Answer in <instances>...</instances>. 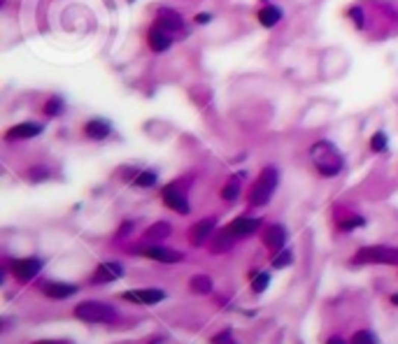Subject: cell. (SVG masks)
<instances>
[{
	"label": "cell",
	"instance_id": "cell-1",
	"mask_svg": "<svg viewBox=\"0 0 398 344\" xmlns=\"http://www.w3.org/2000/svg\"><path fill=\"white\" fill-rule=\"evenodd\" d=\"M310 159L315 163L317 172L321 177H335L340 170H343V153L335 144L321 140V142H315L310 147Z\"/></svg>",
	"mask_w": 398,
	"mask_h": 344
},
{
	"label": "cell",
	"instance_id": "cell-2",
	"mask_svg": "<svg viewBox=\"0 0 398 344\" xmlns=\"http://www.w3.org/2000/svg\"><path fill=\"white\" fill-rule=\"evenodd\" d=\"M75 317L86 323H110L116 319V309L98 300H84L75 307Z\"/></svg>",
	"mask_w": 398,
	"mask_h": 344
},
{
	"label": "cell",
	"instance_id": "cell-3",
	"mask_svg": "<svg viewBox=\"0 0 398 344\" xmlns=\"http://www.w3.org/2000/svg\"><path fill=\"white\" fill-rule=\"evenodd\" d=\"M277 179H280L277 170H275V168H265L263 172L259 175L256 184L252 186V191H249V205H254V207H261V205H265V202L270 200L272 193H275Z\"/></svg>",
	"mask_w": 398,
	"mask_h": 344
},
{
	"label": "cell",
	"instance_id": "cell-4",
	"mask_svg": "<svg viewBox=\"0 0 398 344\" xmlns=\"http://www.w3.org/2000/svg\"><path fill=\"white\" fill-rule=\"evenodd\" d=\"M354 263H384V265H393L398 263V249L393 246H363L356 252Z\"/></svg>",
	"mask_w": 398,
	"mask_h": 344
},
{
	"label": "cell",
	"instance_id": "cell-5",
	"mask_svg": "<svg viewBox=\"0 0 398 344\" xmlns=\"http://www.w3.org/2000/svg\"><path fill=\"white\" fill-rule=\"evenodd\" d=\"M161 198H163V202H166V207H170L172 212L177 214H189V200L187 196H184L182 191H179V186L177 184H170L163 189V193H161Z\"/></svg>",
	"mask_w": 398,
	"mask_h": 344
},
{
	"label": "cell",
	"instance_id": "cell-6",
	"mask_svg": "<svg viewBox=\"0 0 398 344\" xmlns=\"http://www.w3.org/2000/svg\"><path fill=\"white\" fill-rule=\"evenodd\" d=\"M42 270V261L40 258H19V261L12 263V274L19 279V282H30L35 274Z\"/></svg>",
	"mask_w": 398,
	"mask_h": 344
},
{
	"label": "cell",
	"instance_id": "cell-7",
	"mask_svg": "<svg viewBox=\"0 0 398 344\" xmlns=\"http://www.w3.org/2000/svg\"><path fill=\"white\" fill-rule=\"evenodd\" d=\"M124 300L128 302H138V305H156L166 298V291L161 289H135V291H126L121 293Z\"/></svg>",
	"mask_w": 398,
	"mask_h": 344
},
{
	"label": "cell",
	"instance_id": "cell-8",
	"mask_svg": "<svg viewBox=\"0 0 398 344\" xmlns=\"http://www.w3.org/2000/svg\"><path fill=\"white\" fill-rule=\"evenodd\" d=\"M215 226H217L215 216L200 218L198 224H194V228L189 230V240H191V244H196V246L205 244V240H210L212 233H215Z\"/></svg>",
	"mask_w": 398,
	"mask_h": 344
},
{
	"label": "cell",
	"instance_id": "cell-9",
	"mask_svg": "<svg viewBox=\"0 0 398 344\" xmlns=\"http://www.w3.org/2000/svg\"><path fill=\"white\" fill-rule=\"evenodd\" d=\"M121 274H124V268L119 263H103V265L96 268L91 282H94V284H110V282H116Z\"/></svg>",
	"mask_w": 398,
	"mask_h": 344
},
{
	"label": "cell",
	"instance_id": "cell-10",
	"mask_svg": "<svg viewBox=\"0 0 398 344\" xmlns=\"http://www.w3.org/2000/svg\"><path fill=\"white\" fill-rule=\"evenodd\" d=\"M284 242H287V230H284V226L272 224L263 230V244L268 246L270 252H280L284 246Z\"/></svg>",
	"mask_w": 398,
	"mask_h": 344
},
{
	"label": "cell",
	"instance_id": "cell-11",
	"mask_svg": "<svg viewBox=\"0 0 398 344\" xmlns=\"http://www.w3.org/2000/svg\"><path fill=\"white\" fill-rule=\"evenodd\" d=\"M259 228H261V218H254V216H238V218H233V224L228 226V230L235 237H247L252 233H256Z\"/></svg>",
	"mask_w": 398,
	"mask_h": 344
},
{
	"label": "cell",
	"instance_id": "cell-12",
	"mask_svg": "<svg viewBox=\"0 0 398 344\" xmlns=\"http://www.w3.org/2000/svg\"><path fill=\"white\" fill-rule=\"evenodd\" d=\"M42 133L40 123H19V126H12L5 133L7 142H17V140H30V137H38Z\"/></svg>",
	"mask_w": 398,
	"mask_h": 344
},
{
	"label": "cell",
	"instance_id": "cell-13",
	"mask_svg": "<svg viewBox=\"0 0 398 344\" xmlns=\"http://www.w3.org/2000/svg\"><path fill=\"white\" fill-rule=\"evenodd\" d=\"M142 256L151 258V261H161V263L182 261V254L175 252V249H168V246H147V249H142Z\"/></svg>",
	"mask_w": 398,
	"mask_h": 344
},
{
	"label": "cell",
	"instance_id": "cell-14",
	"mask_svg": "<svg viewBox=\"0 0 398 344\" xmlns=\"http://www.w3.org/2000/svg\"><path fill=\"white\" fill-rule=\"evenodd\" d=\"M42 293L51 300H63V298H70L72 293H77V286L63 284V282H47V284H42Z\"/></svg>",
	"mask_w": 398,
	"mask_h": 344
},
{
	"label": "cell",
	"instance_id": "cell-15",
	"mask_svg": "<svg viewBox=\"0 0 398 344\" xmlns=\"http://www.w3.org/2000/svg\"><path fill=\"white\" fill-rule=\"evenodd\" d=\"M154 26L161 28V30H168V33H175V30H179V28L184 26V21H182V17H179L177 12H172V10H161V12H159V19H156Z\"/></svg>",
	"mask_w": 398,
	"mask_h": 344
},
{
	"label": "cell",
	"instance_id": "cell-16",
	"mask_svg": "<svg viewBox=\"0 0 398 344\" xmlns=\"http://www.w3.org/2000/svg\"><path fill=\"white\" fill-rule=\"evenodd\" d=\"M84 135H86L88 140H105V137L110 135V123L103 119H88L86 123H84Z\"/></svg>",
	"mask_w": 398,
	"mask_h": 344
},
{
	"label": "cell",
	"instance_id": "cell-17",
	"mask_svg": "<svg viewBox=\"0 0 398 344\" xmlns=\"http://www.w3.org/2000/svg\"><path fill=\"white\" fill-rule=\"evenodd\" d=\"M147 42H149V47L154 51H166V49H170L172 40H170V35H168V30H161V28L154 26L149 38H147Z\"/></svg>",
	"mask_w": 398,
	"mask_h": 344
},
{
	"label": "cell",
	"instance_id": "cell-18",
	"mask_svg": "<svg viewBox=\"0 0 398 344\" xmlns=\"http://www.w3.org/2000/svg\"><path fill=\"white\" fill-rule=\"evenodd\" d=\"M233 240H235V235H233L231 230H219L215 237H212V252L215 254H221V252H228L233 246Z\"/></svg>",
	"mask_w": 398,
	"mask_h": 344
},
{
	"label": "cell",
	"instance_id": "cell-19",
	"mask_svg": "<svg viewBox=\"0 0 398 344\" xmlns=\"http://www.w3.org/2000/svg\"><path fill=\"white\" fill-rule=\"evenodd\" d=\"M172 233V226L168 224V221H156L154 226H149V228L144 230V237L147 240H163V237H168Z\"/></svg>",
	"mask_w": 398,
	"mask_h": 344
},
{
	"label": "cell",
	"instance_id": "cell-20",
	"mask_svg": "<svg viewBox=\"0 0 398 344\" xmlns=\"http://www.w3.org/2000/svg\"><path fill=\"white\" fill-rule=\"evenodd\" d=\"M282 19V10L280 7H272V5H268V7H263V10L259 12V21L263 23L265 28H270V26H275L277 21Z\"/></svg>",
	"mask_w": 398,
	"mask_h": 344
},
{
	"label": "cell",
	"instance_id": "cell-21",
	"mask_svg": "<svg viewBox=\"0 0 398 344\" xmlns=\"http://www.w3.org/2000/svg\"><path fill=\"white\" fill-rule=\"evenodd\" d=\"M189 286H191V291L194 293H210L212 291V279L207 277V274H196V277H191V282H189Z\"/></svg>",
	"mask_w": 398,
	"mask_h": 344
},
{
	"label": "cell",
	"instance_id": "cell-22",
	"mask_svg": "<svg viewBox=\"0 0 398 344\" xmlns=\"http://www.w3.org/2000/svg\"><path fill=\"white\" fill-rule=\"evenodd\" d=\"M238 193H240V177H233V179L228 181L224 189H221V198L228 200V202L238 200Z\"/></svg>",
	"mask_w": 398,
	"mask_h": 344
},
{
	"label": "cell",
	"instance_id": "cell-23",
	"mask_svg": "<svg viewBox=\"0 0 398 344\" xmlns=\"http://www.w3.org/2000/svg\"><path fill=\"white\" fill-rule=\"evenodd\" d=\"M42 112H44L47 116H56V114H61V112H63V100H61V98H56V96H54V98H49L47 103H44Z\"/></svg>",
	"mask_w": 398,
	"mask_h": 344
},
{
	"label": "cell",
	"instance_id": "cell-24",
	"mask_svg": "<svg viewBox=\"0 0 398 344\" xmlns=\"http://www.w3.org/2000/svg\"><path fill=\"white\" fill-rule=\"evenodd\" d=\"M135 186H142V189H147V186H154L156 184V172H151V170H144V172H140L138 177H135Z\"/></svg>",
	"mask_w": 398,
	"mask_h": 344
},
{
	"label": "cell",
	"instance_id": "cell-25",
	"mask_svg": "<svg viewBox=\"0 0 398 344\" xmlns=\"http://www.w3.org/2000/svg\"><path fill=\"white\" fill-rule=\"evenodd\" d=\"M349 344H377V339L371 330H359V333H354V337H352Z\"/></svg>",
	"mask_w": 398,
	"mask_h": 344
},
{
	"label": "cell",
	"instance_id": "cell-26",
	"mask_svg": "<svg viewBox=\"0 0 398 344\" xmlns=\"http://www.w3.org/2000/svg\"><path fill=\"white\" fill-rule=\"evenodd\" d=\"M268 284H270V277L265 272H261V274H256L254 282H252V291H254V293H263V291L268 289Z\"/></svg>",
	"mask_w": 398,
	"mask_h": 344
},
{
	"label": "cell",
	"instance_id": "cell-27",
	"mask_svg": "<svg viewBox=\"0 0 398 344\" xmlns=\"http://www.w3.org/2000/svg\"><path fill=\"white\" fill-rule=\"evenodd\" d=\"M365 221L361 216H349V218H345V221H340V226L338 228L343 230V233H347V230H354V228H359V226H363Z\"/></svg>",
	"mask_w": 398,
	"mask_h": 344
},
{
	"label": "cell",
	"instance_id": "cell-28",
	"mask_svg": "<svg viewBox=\"0 0 398 344\" xmlns=\"http://www.w3.org/2000/svg\"><path fill=\"white\" fill-rule=\"evenodd\" d=\"M371 149L373 151H384L387 149V135L384 133H375L371 137Z\"/></svg>",
	"mask_w": 398,
	"mask_h": 344
},
{
	"label": "cell",
	"instance_id": "cell-29",
	"mask_svg": "<svg viewBox=\"0 0 398 344\" xmlns=\"http://www.w3.org/2000/svg\"><path fill=\"white\" fill-rule=\"evenodd\" d=\"M212 344H238V342L233 339L231 330H221L219 335H215V337H212Z\"/></svg>",
	"mask_w": 398,
	"mask_h": 344
},
{
	"label": "cell",
	"instance_id": "cell-30",
	"mask_svg": "<svg viewBox=\"0 0 398 344\" xmlns=\"http://www.w3.org/2000/svg\"><path fill=\"white\" fill-rule=\"evenodd\" d=\"M291 261H293V258H291V252H282L280 256L275 258V261H272V265H275V268H284V265H289Z\"/></svg>",
	"mask_w": 398,
	"mask_h": 344
},
{
	"label": "cell",
	"instance_id": "cell-31",
	"mask_svg": "<svg viewBox=\"0 0 398 344\" xmlns=\"http://www.w3.org/2000/svg\"><path fill=\"white\" fill-rule=\"evenodd\" d=\"M349 17L356 21V28H363V14H361L359 7H354V10H349Z\"/></svg>",
	"mask_w": 398,
	"mask_h": 344
},
{
	"label": "cell",
	"instance_id": "cell-32",
	"mask_svg": "<svg viewBox=\"0 0 398 344\" xmlns=\"http://www.w3.org/2000/svg\"><path fill=\"white\" fill-rule=\"evenodd\" d=\"M196 21H198V23H207V21H210V14H198Z\"/></svg>",
	"mask_w": 398,
	"mask_h": 344
},
{
	"label": "cell",
	"instance_id": "cell-33",
	"mask_svg": "<svg viewBox=\"0 0 398 344\" xmlns=\"http://www.w3.org/2000/svg\"><path fill=\"white\" fill-rule=\"evenodd\" d=\"M326 344H345V342H343V339H340V337H331Z\"/></svg>",
	"mask_w": 398,
	"mask_h": 344
},
{
	"label": "cell",
	"instance_id": "cell-34",
	"mask_svg": "<svg viewBox=\"0 0 398 344\" xmlns=\"http://www.w3.org/2000/svg\"><path fill=\"white\" fill-rule=\"evenodd\" d=\"M391 302H393V305H398V295H393V298H391Z\"/></svg>",
	"mask_w": 398,
	"mask_h": 344
}]
</instances>
